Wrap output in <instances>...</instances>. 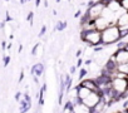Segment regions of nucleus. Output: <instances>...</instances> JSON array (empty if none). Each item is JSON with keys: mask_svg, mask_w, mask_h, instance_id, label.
<instances>
[{"mask_svg": "<svg viewBox=\"0 0 128 113\" xmlns=\"http://www.w3.org/2000/svg\"><path fill=\"white\" fill-rule=\"evenodd\" d=\"M104 69H107L108 72H110L112 74L114 73V72H117L118 70V63L116 62V58H114V55L112 54L109 58H108V60L106 62V64H104V67H103Z\"/></svg>", "mask_w": 128, "mask_h": 113, "instance_id": "obj_6", "label": "nucleus"}, {"mask_svg": "<svg viewBox=\"0 0 128 113\" xmlns=\"http://www.w3.org/2000/svg\"><path fill=\"white\" fill-rule=\"evenodd\" d=\"M39 45H40L39 43L34 45V48H33V50H32V55H36V50H38V48H39Z\"/></svg>", "mask_w": 128, "mask_h": 113, "instance_id": "obj_23", "label": "nucleus"}, {"mask_svg": "<svg viewBox=\"0 0 128 113\" xmlns=\"http://www.w3.org/2000/svg\"><path fill=\"white\" fill-rule=\"evenodd\" d=\"M126 44H127V42H126V40H123V39L118 40V42L114 44V46H116V50H117V49H124V48H126Z\"/></svg>", "mask_w": 128, "mask_h": 113, "instance_id": "obj_12", "label": "nucleus"}, {"mask_svg": "<svg viewBox=\"0 0 128 113\" xmlns=\"http://www.w3.org/2000/svg\"><path fill=\"white\" fill-rule=\"evenodd\" d=\"M5 26V23H0V29H3Z\"/></svg>", "mask_w": 128, "mask_h": 113, "instance_id": "obj_36", "label": "nucleus"}, {"mask_svg": "<svg viewBox=\"0 0 128 113\" xmlns=\"http://www.w3.org/2000/svg\"><path fill=\"white\" fill-rule=\"evenodd\" d=\"M88 73H89V70H87L86 68H79V77H78V79L79 80L84 79V77L88 76Z\"/></svg>", "mask_w": 128, "mask_h": 113, "instance_id": "obj_13", "label": "nucleus"}, {"mask_svg": "<svg viewBox=\"0 0 128 113\" xmlns=\"http://www.w3.org/2000/svg\"><path fill=\"white\" fill-rule=\"evenodd\" d=\"M84 63V60L82 59V58H78V60H77V63H76V67H77V69H79L80 67H82V64Z\"/></svg>", "mask_w": 128, "mask_h": 113, "instance_id": "obj_21", "label": "nucleus"}, {"mask_svg": "<svg viewBox=\"0 0 128 113\" xmlns=\"http://www.w3.org/2000/svg\"><path fill=\"white\" fill-rule=\"evenodd\" d=\"M2 48L3 50H6V40H2Z\"/></svg>", "mask_w": 128, "mask_h": 113, "instance_id": "obj_29", "label": "nucleus"}, {"mask_svg": "<svg viewBox=\"0 0 128 113\" xmlns=\"http://www.w3.org/2000/svg\"><path fill=\"white\" fill-rule=\"evenodd\" d=\"M127 12H128V10H127Z\"/></svg>", "mask_w": 128, "mask_h": 113, "instance_id": "obj_43", "label": "nucleus"}, {"mask_svg": "<svg viewBox=\"0 0 128 113\" xmlns=\"http://www.w3.org/2000/svg\"><path fill=\"white\" fill-rule=\"evenodd\" d=\"M118 70H120V72H123V73H126L128 76V63L122 64V66H118Z\"/></svg>", "mask_w": 128, "mask_h": 113, "instance_id": "obj_16", "label": "nucleus"}, {"mask_svg": "<svg viewBox=\"0 0 128 113\" xmlns=\"http://www.w3.org/2000/svg\"><path fill=\"white\" fill-rule=\"evenodd\" d=\"M73 112H74V113H90V108L87 107V106L83 104V103H78V104H74Z\"/></svg>", "mask_w": 128, "mask_h": 113, "instance_id": "obj_10", "label": "nucleus"}, {"mask_svg": "<svg viewBox=\"0 0 128 113\" xmlns=\"http://www.w3.org/2000/svg\"><path fill=\"white\" fill-rule=\"evenodd\" d=\"M82 15H83L82 10H78V12H76V13H74V19H78V18H80Z\"/></svg>", "mask_w": 128, "mask_h": 113, "instance_id": "obj_24", "label": "nucleus"}, {"mask_svg": "<svg viewBox=\"0 0 128 113\" xmlns=\"http://www.w3.org/2000/svg\"><path fill=\"white\" fill-rule=\"evenodd\" d=\"M113 55H114L116 62L118 63V66L128 63V50H126V49H117L113 53Z\"/></svg>", "mask_w": 128, "mask_h": 113, "instance_id": "obj_4", "label": "nucleus"}, {"mask_svg": "<svg viewBox=\"0 0 128 113\" xmlns=\"http://www.w3.org/2000/svg\"><path fill=\"white\" fill-rule=\"evenodd\" d=\"M20 97H22V92H18V93L15 94V100L19 102V100H20Z\"/></svg>", "mask_w": 128, "mask_h": 113, "instance_id": "obj_28", "label": "nucleus"}, {"mask_svg": "<svg viewBox=\"0 0 128 113\" xmlns=\"http://www.w3.org/2000/svg\"><path fill=\"white\" fill-rule=\"evenodd\" d=\"M40 4H42V0H35V2H34L35 8H39V6H40Z\"/></svg>", "mask_w": 128, "mask_h": 113, "instance_id": "obj_30", "label": "nucleus"}, {"mask_svg": "<svg viewBox=\"0 0 128 113\" xmlns=\"http://www.w3.org/2000/svg\"><path fill=\"white\" fill-rule=\"evenodd\" d=\"M60 2H62V0H55V3H58V4H59Z\"/></svg>", "mask_w": 128, "mask_h": 113, "instance_id": "obj_39", "label": "nucleus"}, {"mask_svg": "<svg viewBox=\"0 0 128 113\" xmlns=\"http://www.w3.org/2000/svg\"><path fill=\"white\" fill-rule=\"evenodd\" d=\"M28 2H26V0H19V4H22V5H25Z\"/></svg>", "mask_w": 128, "mask_h": 113, "instance_id": "obj_34", "label": "nucleus"}, {"mask_svg": "<svg viewBox=\"0 0 128 113\" xmlns=\"http://www.w3.org/2000/svg\"><path fill=\"white\" fill-rule=\"evenodd\" d=\"M23 79H24V72L22 70V72H20V77H19V83H20Z\"/></svg>", "mask_w": 128, "mask_h": 113, "instance_id": "obj_32", "label": "nucleus"}, {"mask_svg": "<svg viewBox=\"0 0 128 113\" xmlns=\"http://www.w3.org/2000/svg\"><path fill=\"white\" fill-rule=\"evenodd\" d=\"M53 15H58V12L55 9H53Z\"/></svg>", "mask_w": 128, "mask_h": 113, "instance_id": "obj_37", "label": "nucleus"}, {"mask_svg": "<svg viewBox=\"0 0 128 113\" xmlns=\"http://www.w3.org/2000/svg\"><path fill=\"white\" fill-rule=\"evenodd\" d=\"M44 70H45V68H44V64H43L42 62L35 63V64L32 67V74H33V76H36V77H42V76L44 74Z\"/></svg>", "mask_w": 128, "mask_h": 113, "instance_id": "obj_7", "label": "nucleus"}, {"mask_svg": "<svg viewBox=\"0 0 128 113\" xmlns=\"http://www.w3.org/2000/svg\"><path fill=\"white\" fill-rule=\"evenodd\" d=\"M26 2H28V3H29V2H32V0H26Z\"/></svg>", "mask_w": 128, "mask_h": 113, "instance_id": "obj_41", "label": "nucleus"}, {"mask_svg": "<svg viewBox=\"0 0 128 113\" xmlns=\"http://www.w3.org/2000/svg\"><path fill=\"white\" fill-rule=\"evenodd\" d=\"M124 110H126V113H128V108H127V109H124Z\"/></svg>", "mask_w": 128, "mask_h": 113, "instance_id": "obj_40", "label": "nucleus"}, {"mask_svg": "<svg viewBox=\"0 0 128 113\" xmlns=\"http://www.w3.org/2000/svg\"><path fill=\"white\" fill-rule=\"evenodd\" d=\"M82 53H83V50L79 48V49L76 52V56H77V58H80V56H82Z\"/></svg>", "mask_w": 128, "mask_h": 113, "instance_id": "obj_27", "label": "nucleus"}, {"mask_svg": "<svg viewBox=\"0 0 128 113\" xmlns=\"http://www.w3.org/2000/svg\"><path fill=\"white\" fill-rule=\"evenodd\" d=\"M10 59H12V58H10L9 55H5L4 58H3V60H4V67H5V68L9 66V63H10Z\"/></svg>", "mask_w": 128, "mask_h": 113, "instance_id": "obj_19", "label": "nucleus"}, {"mask_svg": "<svg viewBox=\"0 0 128 113\" xmlns=\"http://www.w3.org/2000/svg\"><path fill=\"white\" fill-rule=\"evenodd\" d=\"M100 100V96L98 94V93H94V92H92L87 98H84L83 100H82V103L83 104H86L87 107H89V108H93L98 102Z\"/></svg>", "mask_w": 128, "mask_h": 113, "instance_id": "obj_5", "label": "nucleus"}, {"mask_svg": "<svg viewBox=\"0 0 128 113\" xmlns=\"http://www.w3.org/2000/svg\"><path fill=\"white\" fill-rule=\"evenodd\" d=\"M13 20H14V19L12 18L10 13H9V12H6V13H5V22H6V23H10V22H13Z\"/></svg>", "mask_w": 128, "mask_h": 113, "instance_id": "obj_20", "label": "nucleus"}, {"mask_svg": "<svg viewBox=\"0 0 128 113\" xmlns=\"http://www.w3.org/2000/svg\"><path fill=\"white\" fill-rule=\"evenodd\" d=\"M104 9H106V5H104L102 2H100V0H98V2H96V4H94L93 6L88 8L86 12L89 14L90 19L93 20V19H97L98 16H100Z\"/></svg>", "mask_w": 128, "mask_h": 113, "instance_id": "obj_2", "label": "nucleus"}, {"mask_svg": "<svg viewBox=\"0 0 128 113\" xmlns=\"http://www.w3.org/2000/svg\"><path fill=\"white\" fill-rule=\"evenodd\" d=\"M116 25L119 26H124L128 25V12H123L122 14H119L116 19Z\"/></svg>", "mask_w": 128, "mask_h": 113, "instance_id": "obj_8", "label": "nucleus"}, {"mask_svg": "<svg viewBox=\"0 0 128 113\" xmlns=\"http://www.w3.org/2000/svg\"><path fill=\"white\" fill-rule=\"evenodd\" d=\"M43 4H44V8L45 9L49 8V2H48V0H43Z\"/></svg>", "mask_w": 128, "mask_h": 113, "instance_id": "obj_31", "label": "nucleus"}, {"mask_svg": "<svg viewBox=\"0 0 128 113\" xmlns=\"http://www.w3.org/2000/svg\"><path fill=\"white\" fill-rule=\"evenodd\" d=\"M30 107H32V103L28 102L25 98H23V99L19 100V110H20L19 113H26L30 109Z\"/></svg>", "mask_w": 128, "mask_h": 113, "instance_id": "obj_9", "label": "nucleus"}, {"mask_svg": "<svg viewBox=\"0 0 128 113\" xmlns=\"http://www.w3.org/2000/svg\"><path fill=\"white\" fill-rule=\"evenodd\" d=\"M128 86V79H122V78H113L112 79V88L118 92L119 94L127 90Z\"/></svg>", "mask_w": 128, "mask_h": 113, "instance_id": "obj_3", "label": "nucleus"}, {"mask_svg": "<svg viewBox=\"0 0 128 113\" xmlns=\"http://www.w3.org/2000/svg\"><path fill=\"white\" fill-rule=\"evenodd\" d=\"M5 2H10V0H5Z\"/></svg>", "mask_w": 128, "mask_h": 113, "instance_id": "obj_42", "label": "nucleus"}, {"mask_svg": "<svg viewBox=\"0 0 128 113\" xmlns=\"http://www.w3.org/2000/svg\"><path fill=\"white\" fill-rule=\"evenodd\" d=\"M96 2H97V0H88V2L86 3V5H87V9H88V8H90V6H93V5L96 4Z\"/></svg>", "mask_w": 128, "mask_h": 113, "instance_id": "obj_22", "label": "nucleus"}, {"mask_svg": "<svg viewBox=\"0 0 128 113\" xmlns=\"http://www.w3.org/2000/svg\"><path fill=\"white\" fill-rule=\"evenodd\" d=\"M68 28V22L66 20H58L55 26H54V30H58V32H64Z\"/></svg>", "mask_w": 128, "mask_h": 113, "instance_id": "obj_11", "label": "nucleus"}, {"mask_svg": "<svg viewBox=\"0 0 128 113\" xmlns=\"http://www.w3.org/2000/svg\"><path fill=\"white\" fill-rule=\"evenodd\" d=\"M127 108H128V100H124L123 102V110L127 109Z\"/></svg>", "mask_w": 128, "mask_h": 113, "instance_id": "obj_33", "label": "nucleus"}, {"mask_svg": "<svg viewBox=\"0 0 128 113\" xmlns=\"http://www.w3.org/2000/svg\"><path fill=\"white\" fill-rule=\"evenodd\" d=\"M45 33H46V25H43V26H42V29H40V32L38 33V36H39V38H42V36H44V35H45Z\"/></svg>", "mask_w": 128, "mask_h": 113, "instance_id": "obj_18", "label": "nucleus"}, {"mask_svg": "<svg viewBox=\"0 0 128 113\" xmlns=\"http://www.w3.org/2000/svg\"><path fill=\"white\" fill-rule=\"evenodd\" d=\"M76 72H77V67L76 66H72L70 69H69V74H74Z\"/></svg>", "mask_w": 128, "mask_h": 113, "instance_id": "obj_26", "label": "nucleus"}, {"mask_svg": "<svg viewBox=\"0 0 128 113\" xmlns=\"http://www.w3.org/2000/svg\"><path fill=\"white\" fill-rule=\"evenodd\" d=\"M118 40H120V36H119V28L117 25H110L104 30H102V42L104 46L114 45Z\"/></svg>", "mask_w": 128, "mask_h": 113, "instance_id": "obj_1", "label": "nucleus"}, {"mask_svg": "<svg viewBox=\"0 0 128 113\" xmlns=\"http://www.w3.org/2000/svg\"><path fill=\"white\" fill-rule=\"evenodd\" d=\"M93 63H94V62H93V59H92V58H89V59H86L83 64H86V66H92Z\"/></svg>", "mask_w": 128, "mask_h": 113, "instance_id": "obj_25", "label": "nucleus"}, {"mask_svg": "<svg viewBox=\"0 0 128 113\" xmlns=\"http://www.w3.org/2000/svg\"><path fill=\"white\" fill-rule=\"evenodd\" d=\"M33 20H34V12L30 10V12L28 13V15H26V22H28L30 25H33Z\"/></svg>", "mask_w": 128, "mask_h": 113, "instance_id": "obj_15", "label": "nucleus"}, {"mask_svg": "<svg viewBox=\"0 0 128 113\" xmlns=\"http://www.w3.org/2000/svg\"><path fill=\"white\" fill-rule=\"evenodd\" d=\"M114 113H126V110H117V112H114Z\"/></svg>", "mask_w": 128, "mask_h": 113, "instance_id": "obj_38", "label": "nucleus"}, {"mask_svg": "<svg viewBox=\"0 0 128 113\" xmlns=\"http://www.w3.org/2000/svg\"><path fill=\"white\" fill-rule=\"evenodd\" d=\"M22 50H23V45L20 44V45H19V50H18V53H22Z\"/></svg>", "mask_w": 128, "mask_h": 113, "instance_id": "obj_35", "label": "nucleus"}, {"mask_svg": "<svg viewBox=\"0 0 128 113\" xmlns=\"http://www.w3.org/2000/svg\"><path fill=\"white\" fill-rule=\"evenodd\" d=\"M92 50H93V53H94V54L102 53V52L104 50V45H94V46L92 48Z\"/></svg>", "mask_w": 128, "mask_h": 113, "instance_id": "obj_14", "label": "nucleus"}, {"mask_svg": "<svg viewBox=\"0 0 128 113\" xmlns=\"http://www.w3.org/2000/svg\"><path fill=\"white\" fill-rule=\"evenodd\" d=\"M119 4H120V8L123 10H128V0H119Z\"/></svg>", "mask_w": 128, "mask_h": 113, "instance_id": "obj_17", "label": "nucleus"}]
</instances>
